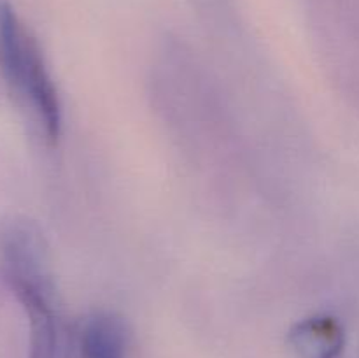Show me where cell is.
Returning a JSON list of instances; mask_svg holds the SVG:
<instances>
[{
	"instance_id": "2",
	"label": "cell",
	"mask_w": 359,
	"mask_h": 358,
	"mask_svg": "<svg viewBox=\"0 0 359 358\" xmlns=\"http://www.w3.org/2000/svg\"><path fill=\"white\" fill-rule=\"evenodd\" d=\"M0 65L13 90L32 109L46 137L62 132V105L41 46L11 6L0 7Z\"/></svg>"
},
{
	"instance_id": "4",
	"label": "cell",
	"mask_w": 359,
	"mask_h": 358,
	"mask_svg": "<svg viewBox=\"0 0 359 358\" xmlns=\"http://www.w3.org/2000/svg\"><path fill=\"white\" fill-rule=\"evenodd\" d=\"M84 358H128L126 329L118 316L97 312L86 321L81 336Z\"/></svg>"
},
{
	"instance_id": "3",
	"label": "cell",
	"mask_w": 359,
	"mask_h": 358,
	"mask_svg": "<svg viewBox=\"0 0 359 358\" xmlns=\"http://www.w3.org/2000/svg\"><path fill=\"white\" fill-rule=\"evenodd\" d=\"M290 344L298 358H340L346 347V332L333 316H309L290 330Z\"/></svg>"
},
{
	"instance_id": "1",
	"label": "cell",
	"mask_w": 359,
	"mask_h": 358,
	"mask_svg": "<svg viewBox=\"0 0 359 358\" xmlns=\"http://www.w3.org/2000/svg\"><path fill=\"white\" fill-rule=\"evenodd\" d=\"M4 276L28 316V358H58V316L48 246L20 239L0 253Z\"/></svg>"
}]
</instances>
